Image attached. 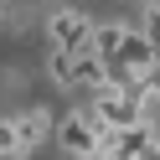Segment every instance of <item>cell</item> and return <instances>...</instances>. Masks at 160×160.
I'll return each instance as SVG.
<instances>
[{
    "label": "cell",
    "instance_id": "cell-1",
    "mask_svg": "<svg viewBox=\"0 0 160 160\" xmlns=\"http://www.w3.org/2000/svg\"><path fill=\"white\" fill-rule=\"evenodd\" d=\"M88 114L98 119V129H129V124H145V108H139V93L129 88H93V108Z\"/></svg>",
    "mask_w": 160,
    "mask_h": 160
},
{
    "label": "cell",
    "instance_id": "cell-2",
    "mask_svg": "<svg viewBox=\"0 0 160 160\" xmlns=\"http://www.w3.org/2000/svg\"><path fill=\"white\" fill-rule=\"evenodd\" d=\"M150 129L145 124H129V129H98V160H139L150 145Z\"/></svg>",
    "mask_w": 160,
    "mask_h": 160
},
{
    "label": "cell",
    "instance_id": "cell-3",
    "mask_svg": "<svg viewBox=\"0 0 160 160\" xmlns=\"http://www.w3.org/2000/svg\"><path fill=\"white\" fill-rule=\"evenodd\" d=\"M57 139H62L67 155H98V119L72 108L67 119H57Z\"/></svg>",
    "mask_w": 160,
    "mask_h": 160
},
{
    "label": "cell",
    "instance_id": "cell-4",
    "mask_svg": "<svg viewBox=\"0 0 160 160\" xmlns=\"http://www.w3.org/2000/svg\"><path fill=\"white\" fill-rule=\"evenodd\" d=\"M47 31H52V47H57V52H67V57L83 52V47L93 42V21H83L78 11H57Z\"/></svg>",
    "mask_w": 160,
    "mask_h": 160
},
{
    "label": "cell",
    "instance_id": "cell-5",
    "mask_svg": "<svg viewBox=\"0 0 160 160\" xmlns=\"http://www.w3.org/2000/svg\"><path fill=\"white\" fill-rule=\"evenodd\" d=\"M11 124H16V155H31V150L47 139V129H52V114H47V108H26V114L11 119Z\"/></svg>",
    "mask_w": 160,
    "mask_h": 160
},
{
    "label": "cell",
    "instance_id": "cell-6",
    "mask_svg": "<svg viewBox=\"0 0 160 160\" xmlns=\"http://www.w3.org/2000/svg\"><path fill=\"white\" fill-rule=\"evenodd\" d=\"M52 78H57L62 88H72V57H67V52H57V47H52Z\"/></svg>",
    "mask_w": 160,
    "mask_h": 160
},
{
    "label": "cell",
    "instance_id": "cell-7",
    "mask_svg": "<svg viewBox=\"0 0 160 160\" xmlns=\"http://www.w3.org/2000/svg\"><path fill=\"white\" fill-rule=\"evenodd\" d=\"M5 155H16V124L11 119H0V160Z\"/></svg>",
    "mask_w": 160,
    "mask_h": 160
}]
</instances>
